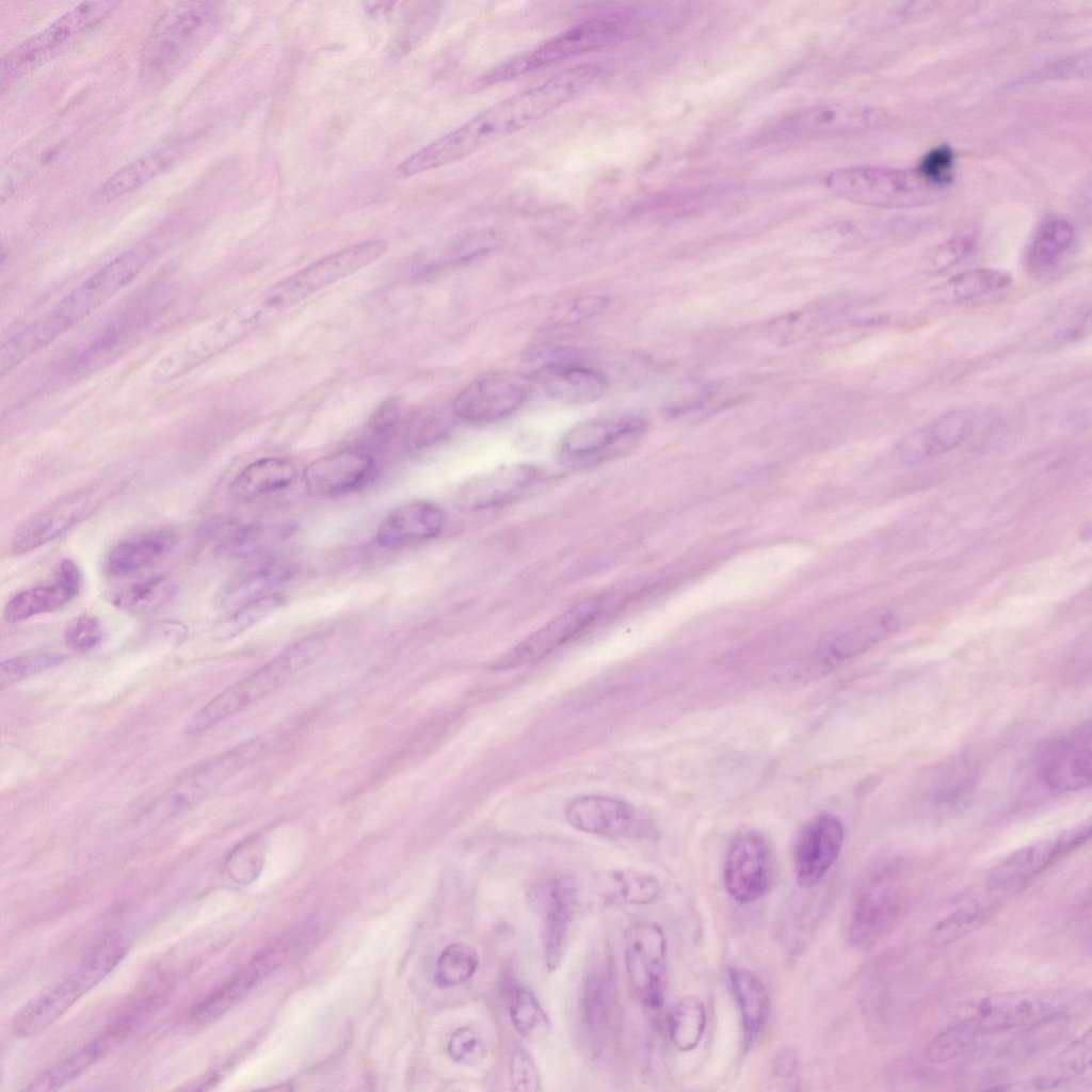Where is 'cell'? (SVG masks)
I'll list each match as a JSON object with an SVG mask.
<instances>
[{
	"instance_id": "8d00e7d4",
	"label": "cell",
	"mask_w": 1092,
	"mask_h": 1092,
	"mask_svg": "<svg viewBox=\"0 0 1092 1092\" xmlns=\"http://www.w3.org/2000/svg\"><path fill=\"white\" fill-rule=\"evenodd\" d=\"M727 974L741 1013L744 1043L751 1047L768 1019V991L762 981L746 968L729 966Z\"/></svg>"
},
{
	"instance_id": "6f0895ef",
	"label": "cell",
	"mask_w": 1092,
	"mask_h": 1092,
	"mask_svg": "<svg viewBox=\"0 0 1092 1092\" xmlns=\"http://www.w3.org/2000/svg\"><path fill=\"white\" fill-rule=\"evenodd\" d=\"M954 155L948 145L929 150L920 160L916 172L930 184L943 189L951 180Z\"/></svg>"
},
{
	"instance_id": "8992f818",
	"label": "cell",
	"mask_w": 1092,
	"mask_h": 1092,
	"mask_svg": "<svg viewBox=\"0 0 1092 1092\" xmlns=\"http://www.w3.org/2000/svg\"><path fill=\"white\" fill-rule=\"evenodd\" d=\"M327 640L325 633L319 632L293 643L196 711L184 726L186 734L196 735L205 732L271 693L292 675L311 664L325 651Z\"/></svg>"
},
{
	"instance_id": "f5cc1de1",
	"label": "cell",
	"mask_w": 1092,
	"mask_h": 1092,
	"mask_svg": "<svg viewBox=\"0 0 1092 1092\" xmlns=\"http://www.w3.org/2000/svg\"><path fill=\"white\" fill-rule=\"evenodd\" d=\"M989 910L979 904L961 908L941 919L932 931L935 945L945 946L977 929L985 919Z\"/></svg>"
},
{
	"instance_id": "ba28073f",
	"label": "cell",
	"mask_w": 1092,
	"mask_h": 1092,
	"mask_svg": "<svg viewBox=\"0 0 1092 1092\" xmlns=\"http://www.w3.org/2000/svg\"><path fill=\"white\" fill-rule=\"evenodd\" d=\"M828 189L837 197L870 207L912 208L931 204L941 190L917 172L887 166H850L830 173Z\"/></svg>"
},
{
	"instance_id": "f907efd6",
	"label": "cell",
	"mask_w": 1092,
	"mask_h": 1092,
	"mask_svg": "<svg viewBox=\"0 0 1092 1092\" xmlns=\"http://www.w3.org/2000/svg\"><path fill=\"white\" fill-rule=\"evenodd\" d=\"M614 897L632 905L655 902L662 893L660 882L652 874L638 870H616L611 874Z\"/></svg>"
},
{
	"instance_id": "f1b7e54d",
	"label": "cell",
	"mask_w": 1092,
	"mask_h": 1092,
	"mask_svg": "<svg viewBox=\"0 0 1092 1092\" xmlns=\"http://www.w3.org/2000/svg\"><path fill=\"white\" fill-rule=\"evenodd\" d=\"M67 144V136L53 129L36 136L12 154L1 167V203L57 163L65 152Z\"/></svg>"
},
{
	"instance_id": "f6af8a7d",
	"label": "cell",
	"mask_w": 1092,
	"mask_h": 1092,
	"mask_svg": "<svg viewBox=\"0 0 1092 1092\" xmlns=\"http://www.w3.org/2000/svg\"><path fill=\"white\" fill-rule=\"evenodd\" d=\"M507 1006L514 1029L529 1040L545 1035L549 1019L535 996L525 986L510 982L507 985Z\"/></svg>"
},
{
	"instance_id": "30bf717a",
	"label": "cell",
	"mask_w": 1092,
	"mask_h": 1092,
	"mask_svg": "<svg viewBox=\"0 0 1092 1092\" xmlns=\"http://www.w3.org/2000/svg\"><path fill=\"white\" fill-rule=\"evenodd\" d=\"M616 16L590 18L573 26L537 47L491 69L477 80L476 86H488L511 80L559 61L598 49L614 41L622 31Z\"/></svg>"
},
{
	"instance_id": "7c38bea8",
	"label": "cell",
	"mask_w": 1092,
	"mask_h": 1092,
	"mask_svg": "<svg viewBox=\"0 0 1092 1092\" xmlns=\"http://www.w3.org/2000/svg\"><path fill=\"white\" fill-rule=\"evenodd\" d=\"M903 899L896 864L884 865L869 874L853 906L849 925L851 943L863 949L877 944L897 920Z\"/></svg>"
},
{
	"instance_id": "4dcf8cb0",
	"label": "cell",
	"mask_w": 1092,
	"mask_h": 1092,
	"mask_svg": "<svg viewBox=\"0 0 1092 1092\" xmlns=\"http://www.w3.org/2000/svg\"><path fill=\"white\" fill-rule=\"evenodd\" d=\"M1044 1011L1043 1003L1027 993L996 995L978 1001L964 1016L980 1038L1021 1027L1037 1021Z\"/></svg>"
},
{
	"instance_id": "be15d7a7",
	"label": "cell",
	"mask_w": 1092,
	"mask_h": 1092,
	"mask_svg": "<svg viewBox=\"0 0 1092 1092\" xmlns=\"http://www.w3.org/2000/svg\"><path fill=\"white\" fill-rule=\"evenodd\" d=\"M398 407L396 406V404H391V402L388 401L386 404L382 405L379 408L378 413L375 414L372 420L373 432L378 436H386L394 430L396 423L398 422Z\"/></svg>"
},
{
	"instance_id": "5b68a950",
	"label": "cell",
	"mask_w": 1092,
	"mask_h": 1092,
	"mask_svg": "<svg viewBox=\"0 0 1092 1092\" xmlns=\"http://www.w3.org/2000/svg\"><path fill=\"white\" fill-rule=\"evenodd\" d=\"M128 948V940L123 934L111 933L105 936L69 975L44 989L16 1012L12 1022L14 1033L30 1038L44 1031L108 976L123 960Z\"/></svg>"
},
{
	"instance_id": "44dd1931",
	"label": "cell",
	"mask_w": 1092,
	"mask_h": 1092,
	"mask_svg": "<svg viewBox=\"0 0 1092 1092\" xmlns=\"http://www.w3.org/2000/svg\"><path fill=\"white\" fill-rule=\"evenodd\" d=\"M535 904L542 916L545 963L555 970L563 957L576 902V886L564 873H549L533 888Z\"/></svg>"
},
{
	"instance_id": "680465c9",
	"label": "cell",
	"mask_w": 1092,
	"mask_h": 1092,
	"mask_svg": "<svg viewBox=\"0 0 1092 1092\" xmlns=\"http://www.w3.org/2000/svg\"><path fill=\"white\" fill-rule=\"evenodd\" d=\"M102 640V628L97 617L81 614L73 619L64 630L67 647L77 653H86Z\"/></svg>"
},
{
	"instance_id": "816d5d0a",
	"label": "cell",
	"mask_w": 1092,
	"mask_h": 1092,
	"mask_svg": "<svg viewBox=\"0 0 1092 1092\" xmlns=\"http://www.w3.org/2000/svg\"><path fill=\"white\" fill-rule=\"evenodd\" d=\"M263 863L264 842L260 836H251L232 849L225 869L234 882L247 885L259 877Z\"/></svg>"
},
{
	"instance_id": "e575fe53",
	"label": "cell",
	"mask_w": 1092,
	"mask_h": 1092,
	"mask_svg": "<svg viewBox=\"0 0 1092 1092\" xmlns=\"http://www.w3.org/2000/svg\"><path fill=\"white\" fill-rule=\"evenodd\" d=\"M293 531L288 523H226L211 528L210 534L219 551L234 557L260 553L287 539Z\"/></svg>"
},
{
	"instance_id": "277c9868",
	"label": "cell",
	"mask_w": 1092,
	"mask_h": 1092,
	"mask_svg": "<svg viewBox=\"0 0 1092 1092\" xmlns=\"http://www.w3.org/2000/svg\"><path fill=\"white\" fill-rule=\"evenodd\" d=\"M387 248L386 240L373 239L330 254L240 303L235 311L248 335L321 289L369 266Z\"/></svg>"
},
{
	"instance_id": "d6986e66",
	"label": "cell",
	"mask_w": 1092,
	"mask_h": 1092,
	"mask_svg": "<svg viewBox=\"0 0 1092 1092\" xmlns=\"http://www.w3.org/2000/svg\"><path fill=\"white\" fill-rule=\"evenodd\" d=\"M645 427L643 417L632 412L603 414L573 427L562 439L561 452L572 460L606 455L632 444Z\"/></svg>"
},
{
	"instance_id": "d4e9b609",
	"label": "cell",
	"mask_w": 1092,
	"mask_h": 1092,
	"mask_svg": "<svg viewBox=\"0 0 1092 1092\" xmlns=\"http://www.w3.org/2000/svg\"><path fill=\"white\" fill-rule=\"evenodd\" d=\"M373 457L362 450L346 449L309 463L303 475L307 493L316 497L341 495L356 489L371 476Z\"/></svg>"
},
{
	"instance_id": "91938a15",
	"label": "cell",
	"mask_w": 1092,
	"mask_h": 1092,
	"mask_svg": "<svg viewBox=\"0 0 1092 1092\" xmlns=\"http://www.w3.org/2000/svg\"><path fill=\"white\" fill-rule=\"evenodd\" d=\"M447 1053L460 1064L475 1065L484 1058L485 1048L476 1031L469 1027H462L451 1035Z\"/></svg>"
},
{
	"instance_id": "52a82bcc",
	"label": "cell",
	"mask_w": 1092,
	"mask_h": 1092,
	"mask_svg": "<svg viewBox=\"0 0 1092 1092\" xmlns=\"http://www.w3.org/2000/svg\"><path fill=\"white\" fill-rule=\"evenodd\" d=\"M119 4L113 0L81 2L14 47L1 60V91L54 59L109 18Z\"/></svg>"
},
{
	"instance_id": "d6a6232c",
	"label": "cell",
	"mask_w": 1092,
	"mask_h": 1092,
	"mask_svg": "<svg viewBox=\"0 0 1092 1092\" xmlns=\"http://www.w3.org/2000/svg\"><path fill=\"white\" fill-rule=\"evenodd\" d=\"M973 423L974 416L967 410L949 412L904 439L901 455L908 461H917L945 453L967 437Z\"/></svg>"
},
{
	"instance_id": "7a4b0ae2",
	"label": "cell",
	"mask_w": 1092,
	"mask_h": 1092,
	"mask_svg": "<svg viewBox=\"0 0 1092 1092\" xmlns=\"http://www.w3.org/2000/svg\"><path fill=\"white\" fill-rule=\"evenodd\" d=\"M156 252V244L144 240L115 256L48 312L11 336L3 344L6 358L19 365L48 346L129 285Z\"/></svg>"
},
{
	"instance_id": "9f6ffc18",
	"label": "cell",
	"mask_w": 1092,
	"mask_h": 1092,
	"mask_svg": "<svg viewBox=\"0 0 1092 1092\" xmlns=\"http://www.w3.org/2000/svg\"><path fill=\"white\" fill-rule=\"evenodd\" d=\"M1070 1023V1015L1065 1012H1056L1038 1018L1021 1040L1023 1049L1038 1051L1050 1045L1063 1035Z\"/></svg>"
},
{
	"instance_id": "4316f807",
	"label": "cell",
	"mask_w": 1092,
	"mask_h": 1092,
	"mask_svg": "<svg viewBox=\"0 0 1092 1092\" xmlns=\"http://www.w3.org/2000/svg\"><path fill=\"white\" fill-rule=\"evenodd\" d=\"M195 138H183L157 147L125 164L99 187L106 200L118 199L173 170L195 145Z\"/></svg>"
},
{
	"instance_id": "7402d4cb",
	"label": "cell",
	"mask_w": 1092,
	"mask_h": 1092,
	"mask_svg": "<svg viewBox=\"0 0 1092 1092\" xmlns=\"http://www.w3.org/2000/svg\"><path fill=\"white\" fill-rule=\"evenodd\" d=\"M526 398V389L517 382L500 373H487L455 397L453 412L464 420L495 422L518 411Z\"/></svg>"
},
{
	"instance_id": "ab89813d",
	"label": "cell",
	"mask_w": 1092,
	"mask_h": 1092,
	"mask_svg": "<svg viewBox=\"0 0 1092 1092\" xmlns=\"http://www.w3.org/2000/svg\"><path fill=\"white\" fill-rule=\"evenodd\" d=\"M1009 272L994 268H975L961 272L933 289L936 302L961 303L999 292L1012 284Z\"/></svg>"
},
{
	"instance_id": "db71d44e",
	"label": "cell",
	"mask_w": 1092,
	"mask_h": 1092,
	"mask_svg": "<svg viewBox=\"0 0 1092 1092\" xmlns=\"http://www.w3.org/2000/svg\"><path fill=\"white\" fill-rule=\"evenodd\" d=\"M976 237L963 232L932 247L925 257V268L930 272L949 270L962 262L974 250Z\"/></svg>"
},
{
	"instance_id": "6125c7cd",
	"label": "cell",
	"mask_w": 1092,
	"mask_h": 1092,
	"mask_svg": "<svg viewBox=\"0 0 1092 1092\" xmlns=\"http://www.w3.org/2000/svg\"><path fill=\"white\" fill-rule=\"evenodd\" d=\"M609 305L606 296L590 295L578 299L566 314L567 321H579L603 311Z\"/></svg>"
},
{
	"instance_id": "bcb514c9",
	"label": "cell",
	"mask_w": 1092,
	"mask_h": 1092,
	"mask_svg": "<svg viewBox=\"0 0 1092 1092\" xmlns=\"http://www.w3.org/2000/svg\"><path fill=\"white\" fill-rule=\"evenodd\" d=\"M707 1024L704 1003L696 997H685L669 1016V1037L680 1051H691L700 1044Z\"/></svg>"
},
{
	"instance_id": "3957f363",
	"label": "cell",
	"mask_w": 1092,
	"mask_h": 1092,
	"mask_svg": "<svg viewBox=\"0 0 1092 1092\" xmlns=\"http://www.w3.org/2000/svg\"><path fill=\"white\" fill-rule=\"evenodd\" d=\"M220 21L221 6L212 1H184L167 9L141 50L142 84L155 89L178 75L211 41Z\"/></svg>"
},
{
	"instance_id": "c3c4849f",
	"label": "cell",
	"mask_w": 1092,
	"mask_h": 1092,
	"mask_svg": "<svg viewBox=\"0 0 1092 1092\" xmlns=\"http://www.w3.org/2000/svg\"><path fill=\"white\" fill-rule=\"evenodd\" d=\"M479 966L475 949L463 943L447 946L439 954L435 981L441 987H452L468 981Z\"/></svg>"
},
{
	"instance_id": "83f0119b",
	"label": "cell",
	"mask_w": 1092,
	"mask_h": 1092,
	"mask_svg": "<svg viewBox=\"0 0 1092 1092\" xmlns=\"http://www.w3.org/2000/svg\"><path fill=\"white\" fill-rule=\"evenodd\" d=\"M539 476V469L530 464L503 465L467 480L456 492L455 502L466 511L501 504L525 492Z\"/></svg>"
},
{
	"instance_id": "603a6c76",
	"label": "cell",
	"mask_w": 1092,
	"mask_h": 1092,
	"mask_svg": "<svg viewBox=\"0 0 1092 1092\" xmlns=\"http://www.w3.org/2000/svg\"><path fill=\"white\" fill-rule=\"evenodd\" d=\"M842 841L841 822L829 814L815 817L801 830L794 846V869L802 887L821 881L837 860Z\"/></svg>"
},
{
	"instance_id": "cb8c5ba5",
	"label": "cell",
	"mask_w": 1092,
	"mask_h": 1092,
	"mask_svg": "<svg viewBox=\"0 0 1092 1092\" xmlns=\"http://www.w3.org/2000/svg\"><path fill=\"white\" fill-rule=\"evenodd\" d=\"M1091 724L1082 723L1060 739L1040 766L1042 782L1055 792H1069L1091 783Z\"/></svg>"
},
{
	"instance_id": "7bdbcfd3",
	"label": "cell",
	"mask_w": 1092,
	"mask_h": 1092,
	"mask_svg": "<svg viewBox=\"0 0 1092 1092\" xmlns=\"http://www.w3.org/2000/svg\"><path fill=\"white\" fill-rule=\"evenodd\" d=\"M176 582L166 576L151 577L109 594L110 603L131 614H150L167 605L177 593Z\"/></svg>"
},
{
	"instance_id": "f546056e",
	"label": "cell",
	"mask_w": 1092,
	"mask_h": 1092,
	"mask_svg": "<svg viewBox=\"0 0 1092 1092\" xmlns=\"http://www.w3.org/2000/svg\"><path fill=\"white\" fill-rule=\"evenodd\" d=\"M445 520L444 511L435 503L406 502L383 519L376 531V542L383 547L424 542L440 534Z\"/></svg>"
},
{
	"instance_id": "ac0fdd59",
	"label": "cell",
	"mask_w": 1092,
	"mask_h": 1092,
	"mask_svg": "<svg viewBox=\"0 0 1092 1092\" xmlns=\"http://www.w3.org/2000/svg\"><path fill=\"white\" fill-rule=\"evenodd\" d=\"M576 830L612 839L640 838L653 832L648 820L629 803L605 796H580L564 810Z\"/></svg>"
},
{
	"instance_id": "94428289",
	"label": "cell",
	"mask_w": 1092,
	"mask_h": 1092,
	"mask_svg": "<svg viewBox=\"0 0 1092 1092\" xmlns=\"http://www.w3.org/2000/svg\"><path fill=\"white\" fill-rule=\"evenodd\" d=\"M513 1089L520 1092L541 1091V1077L535 1063L524 1048H517L511 1059Z\"/></svg>"
},
{
	"instance_id": "e0dca14e",
	"label": "cell",
	"mask_w": 1092,
	"mask_h": 1092,
	"mask_svg": "<svg viewBox=\"0 0 1092 1092\" xmlns=\"http://www.w3.org/2000/svg\"><path fill=\"white\" fill-rule=\"evenodd\" d=\"M1091 835L1090 821L1018 849L995 865L985 879L990 890L1007 889L1038 876L1050 865L1086 842Z\"/></svg>"
},
{
	"instance_id": "8fae6325",
	"label": "cell",
	"mask_w": 1092,
	"mask_h": 1092,
	"mask_svg": "<svg viewBox=\"0 0 1092 1092\" xmlns=\"http://www.w3.org/2000/svg\"><path fill=\"white\" fill-rule=\"evenodd\" d=\"M114 482L78 489L23 520L11 541L14 555H25L65 534L94 513L117 488Z\"/></svg>"
},
{
	"instance_id": "4fadbf2b",
	"label": "cell",
	"mask_w": 1092,
	"mask_h": 1092,
	"mask_svg": "<svg viewBox=\"0 0 1092 1092\" xmlns=\"http://www.w3.org/2000/svg\"><path fill=\"white\" fill-rule=\"evenodd\" d=\"M889 118L885 109L874 105L829 102L788 114L776 126L775 132L796 138L854 134L880 128Z\"/></svg>"
},
{
	"instance_id": "9c48e42d",
	"label": "cell",
	"mask_w": 1092,
	"mask_h": 1092,
	"mask_svg": "<svg viewBox=\"0 0 1092 1092\" xmlns=\"http://www.w3.org/2000/svg\"><path fill=\"white\" fill-rule=\"evenodd\" d=\"M264 746L263 738L246 740L189 772L148 805L141 824L156 826L189 810L253 762Z\"/></svg>"
},
{
	"instance_id": "5bb4252c",
	"label": "cell",
	"mask_w": 1092,
	"mask_h": 1092,
	"mask_svg": "<svg viewBox=\"0 0 1092 1092\" xmlns=\"http://www.w3.org/2000/svg\"><path fill=\"white\" fill-rule=\"evenodd\" d=\"M624 956L633 992L647 1009L660 1010L667 976V940L662 928L651 921L632 925L625 935Z\"/></svg>"
},
{
	"instance_id": "60d3db41",
	"label": "cell",
	"mask_w": 1092,
	"mask_h": 1092,
	"mask_svg": "<svg viewBox=\"0 0 1092 1092\" xmlns=\"http://www.w3.org/2000/svg\"><path fill=\"white\" fill-rule=\"evenodd\" d=\"M115 1044L114 1039L105 1032L57 1065L42 1072L22 1090L31 1092L59 1090L80 1076Z\"/></svg>"
},
{
	"instance_id": "484cf974",
	"label": "cell",
	"mask_w": 1092,
	"mask_h": 1092,
	"mask_svg": "<svg viewBox=\"0 0 1092 1092\" xmlns=\"http://www.w3.org/2000/svg\"><path fill=\"white\" fill-rule=\"evenodd\" d=\"M81 585V571L74 561L65 559L59 563L49 582L20 591L10 598L3 617L7 623H18L60 610L79 594Z\"/></svg>"
},
{
	"instance_id": "6da1fadb",
	"label": "cell",
	"mask_w": 1092,
	"mask_h": 1092,
	"mask_svg": "<svg viewBox=\"0 0 1092 1092\" xmlns=\"http://www.w3.org/2000/svg\"><path fill=\"white\" fill-rule=\"evenodd\" d=\"M599 70L593 63L573 66L491 106L402 161L395 176L410 178L455 163L531 126L584 92Z\"/></svg>"
},
{
	"instance_id": "11a10c76",
	"label": "cell",
	"mask_w": 1092,
	"mask_h": 1092,
	"mask_svg": "<svg viewBox=\"0 0 1092 1092\" xmlns=\"http://www.w3.org/2000/svg\"><path fill=\"white\" fill-rule=\"evenodd\" d=\"M63 659L64 656L61 654L43 652L3 660L0 664V686L5 688L36 672L58 664Z\"/></svg>"
},
{
	"instance_id": "836d02e7",
	"label": "cell",
	"mask_w": 1092,
	"mask_h": 1092,
	"mask_svg": "<svg viewBox=\"0 0 1092 1092\" xmlns=\"http://www.w3.org/2000/svg\"><path fill=\"white\" fill-rule=\"evenodd\" d=\"M295 566L286 562H267L236 575L222 589L218 597L221 610L230 614L241 607L263 597L295 574Z\"/></svg>"
},
{
	"instance_id": "2e32d148",
	"label": "cell",
	"mask_w": 1092,
	"mask_h": 1092,
	"mask_svg": "<svg viewBox=\"0 0 1092 1092\" xmlns=\"http://www.w3.org/2000/svg\"><path fill=\"white\" fill-rule=\"evenodd\" d=\"M728 895L740 903L764 897L773 881V860L767 839L756 831L740 832L733 839L724 864Z\"/></svg>"
},
{
	"instance_id": "681fc988",
	"label": "cell",
	"mask_w": 1092,
	"mask_h": 1092,
	"mask_svg": "<svg viewBox=\"0 0 1092 1092\" xmlns=\"http://www.w3.org/2000/svg\"><path fill=\"white\" fill-rule=\"evenodd\" d=\"M286 603V596L277 592L260 597L227 614L225 620L216 627L214 637L219 640L235 638L282 608Z\"/></svg>"
},
{
	"instance_id": "ffe728a7",
	"label": "cell",
	"mask_w": 1092,
	"mask_h": 1092,
	"mask_svg": "<svg viewBox=\"0 0 1092 1092\" xmlns=\"http://www.w3.org/2000/svg\"><path fill=\"white\" fill-rule=\"evenodd\" d=\"M604 606L603 597H593L571 607L517 643L492 668L509 669L543 658L589 626Z\"/></svg>"
},
{
	"instance_id": "b9f144b4",
	"label": "cell",
	"mask_w": 1092,
	"mask_h": 1092,
	"mask_svg": "<svg viewBox=\"0 0 1092 1092\" xmlns=\"http://www.w3.org/2000/svg\"><path fill=\"white\" fill-rule=\"evenodd\" d=\"M613 987L605 968H595L585 981L581 1011L588 1033L595 1047L603 1043L611 1018Z\"/></svg>"
},
{
	"instance_id": "74e56055",
	"label": "cell",
	"mask_w": 1092,
	"mask_h": 1092,
	"mask_svg": "<svg viewBox=\"0 0 1092 1092\" xmlns=\"http://www.w3.org/2000/svg\"><path fill=\"white\" fill-rule=\"evenodd\" d=\"M295 476V466L290 461L262 457L245 466L235 477L230 493L239 500H253L288 487Z\"/></svg>"
},
{
	"instance_id": "1f68e13d",
	"label": "cell",
	"mask_w": 1092,
	"mask_h": 1092,
	"mask_svg": "<svg viewBox=\"0 0 1092 1092\" xmlns=\"http://www.w3.org/2000/svg\"><path fill=\"white\" fill-rule=\"evenodd\" d=\"M273 951L262 953L247 966L212 990L203 1000L189 1011L192 1025H207L238 1003L273 965Z\"/></svg>"
},
{
	"instance_id": "d590c367",
	"label": "cell",
	"mask_w": 1092,
	"mask_h": 1092,
	"mask_svg": "<svg viewBox=\"0 0 1092 1092\" xmlns=\"http://www.w3.org/2000/svg\"><path fill=\"white\" fill-rule=\"evenodd\" d=\"M176 541L177 534L170 529L151 531L124 541L109 552L105 569L113 577L139 572L167 553Z\"/></svg>"
},
{
	"instance_id": "f35d334b",
	"label": "cell",
	"mask_w": 1092,
	"mask_h": 1092,
	"mask_svg": "<svg viewBox=\"0 0 1092 1092\" xmlns=\"http://www.w3.org/2000/svg\"><path fill=\"white\" fill-rule=\"evenodd\" d=\"M1075 240L1073 225L1065 219L1053 216L1037 228L1028 246L1025 263L1034 274L1053 270L1070 252Z\"/></svg>"
},
{
	"instance_id": "9a60e30c",
	"label": "cell",
	"mask_w": 1092,
	"mask_h": 1092,
	"mask_svg": "<svg viewBox=\"0 0 1092 1092\" xmlns=\"http://www.w3.org/2000/svg\"><path fill=\"white\" fill-rule=\"evenodd\" d=\"M526 376L536 380L552 399L566 404H588L606 391V380L597 371L575 363L564 349L533 352Z\"/></svg>"
},
{
	"instance_id": "7dc6e473",
	"label": "cell",
	"mask_w": 1092,
	"mask_h": 1092,
	"mask_svg": "<svg viewBox=\"0 0 1092 1092\" xmlns=\"http://www.w3.org/2000/svg\"><path fill=\"white\" fill-rule=\"evenodd\" d=\"M981 1038L962 1017L941 1030L927 1045L925 1057L933 1063L958 1059L970 1051Z\"/></svg>"
},
{
	"instance_id": "ee69618b",
	"label": "cell",
	"mask_w": 1092,
	"mask_h": 1092,
	"mask_svg": "<svg viewBox=\"0 0 1092 1092\" xmlns=\"http://www.w3.org/2000/svg\"><path fill=\"white\" fill-rule=\"evenodd\" d=\"M1090 1063L1091 1033L1088 1030L1063 1049L1041 1075L1026 1083L1029 1086L1026 1090H1046L1066 1085L1083 1074Z\"/></svg>"
}]
</instances>
